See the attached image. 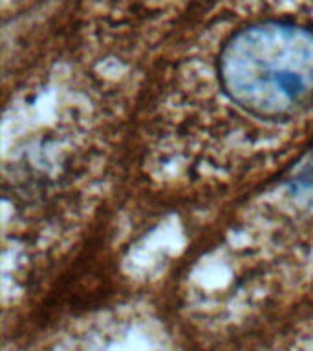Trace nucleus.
I'll use <instances>...</instances> for the list:
<instances>
[{
    "label": "nucleus",
    "instance_id": "f257e3e1",
    "mask_svg": "<svg viewBox=\"0 0 313 351\" xmlns=\"http://www.w3.org/2000/svg\"><path fill=\"white\" fill-rule=\"evenodd\" d=\"M218 81L240 117L262 125L299 117L313 104V32L286 21L244 27L220 51Z\"/></svg>",
    "mask_w": 313,
    "mask_h": 351
}]
</instances>
